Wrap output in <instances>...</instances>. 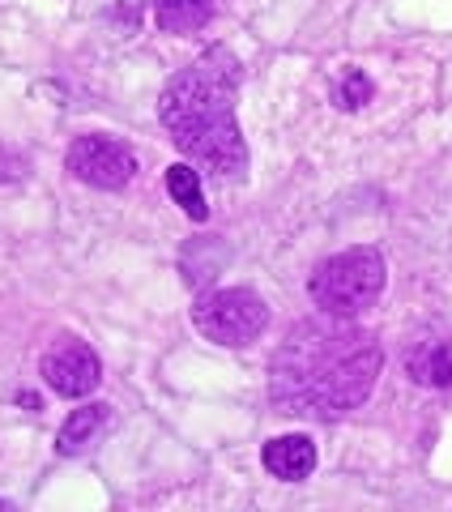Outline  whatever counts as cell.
<instances>
[{"mask_svg": "<svg viewBox=\"0 0 452 512\" xmlns=\"http://www.w3.org/2000/svg\"><path fill=\"white\" fill-rule=\"evenodd\" d=\"M39 372H43L47 389L60 393V397H90L94 389H99V380H103V363L86 342L64 338L43 355Z\"/></svg>", "mask_w": 452, "mask_h": 512, "instance_id": "cell-6", "label": "cell"}, {"mask_svg": "<svg viewBox=\"0 0 452 512\" xmlns=\"http://www.w3.org/2000/svg\"><path fill=\"white\" fill-rule=\"evenodd\" d=\"M167 192L175 197V205L192 218V222H205L209 218V205H205V188H201V171H192V163H175L167 171Z\"/></svg>", "mask_w": 452, "mask_h": 512, "instance_id": "cell-11", "label": "cell"}, {"mask_svg": "<svg viewBox=\"0 0 452 512\" xmlns=\"http://www.w3.org/2000/svg\"><path fill=\"white\" fill-rule=\"evenodd\" d=\"M406 367L418 384H427V389H448L452 384V342H440V338L418 342L410 350Z\"/></svg>", "mask_w": 452, "mask_h": 512, "instance_id": "cell-9", "label": "cell"}, {"mask_svg": "<svg viewBox=\"0 0 452 512\" xmlns=\"http://www.w3.org/2000/svg\"><path fill=\"white\" fill-rule=\"evenodd\" d=\"M64 163H69V171H73L82 184L107 188V192L124 188V184L137 175V154L128 150L124 141L103 137V133L77 137L73 146H69V158H64Z\"/></svg>", "mask_w": 452, "mask_h": 512, "instance_id": "cell-5", "label": "cell"}, {"mask_svg": "<svg viewBox=\"0 0 452 512\" xmlns=\"http://www.w3.org/2000/svg\"><path fill=\"white\" fill-rule=\"evenodd\" d=\"M265 470L282 483H303L316 470V444L308 436H278L265 444Z\"/></svg>", "mask_w": 452, "mask_h": 512, "instance_id": "cell-7", "label": "cell"}, {"mask_svg": "<svg viewBox=\"0 0 452 512\" xmlns=\"http://www.w3.org/2000/svg\"><path fill=\"white\" fill-rule=\"evenodd\" d=\"M239 60L231 47H209L180 69L158 94V124L167 128L175 150L197 171L218 180H244L248 175V146L239 133L235 99H239Z\"/></svg>", "mask_w": 452, "mask_h": 512, "instance_id": "cell-2", "label": "cell"}, {"mask_svg": "<svg viewBox=\"0 0 452 512\" xmlns=\"http://www.w3.org/2000/svg\"><path fill=\"white\" fill-rule=\"evenodd\" d=\"M107 423H111V406L107 402H90L82 410H73L69 419H64V427H60V436H56V453H64V457L82 453V448H90L94 440L103 436Z\"/></svg>", "mask_w": 452, "mask_h": 512, "instance_id": "cell-8", "label": "cell"}, {"mask_svg": "<svg viewBox=\"0 0 452 512\" xmlns=\"http://www.w3.org/2000/svg\"><path fill=\"white\" fill-rule=\"evenodd\" d=\"M0 508H5V500H0Z\"/></svg>", "mask_w": 452, "mask_h": 512, "instance_id": "cell-13", "label": "cell"}, {"mask_svg": "<svg viewBox=\"0 0 452 512\" xmlns=\"http://www.w3.org/2000/svg\"><path fill=\"white\" fill-rule=\"evenodd\" d=\"M384 282H389V269L376 248H346L316 265L308 291L325 316H359L380 299Z\"/></svg>", "mask_w": 452, "mask_h": 512, "instance_id": "cell-3", "label": "cell"}, {"mask_svg": "<svg viewBox=\"0 0 452 512\" xmlns=\"http://www.w3.org/2000/svg\"><path fill=\"white\" fill-rule=\"evenodd\" d=\"M192 325L218 346H252L269 329V308L248 286H218L192 303Z\"/></svg>", "mask_w": 452, "mask_h": 512, "instance_id": "cell-4", "label": "cell"}, {"mask_svg": "<svg viewBox=\"0 0 452 512\" xmlns=\"http://www.w3.org/2000/svg\"><path fill=\"white\" fill-rule=\"evenodd\" d=\"M371 99V82L363 73H346V82H342V90H337V103H342L346 111H354V107H363Z\"/></svg>", "mask_w": 452, "mask_h": 512, "instance_id": "cell-12", "label": "cell"}, {"mask_svg": "<svg viewBox=\"0 0 452 512\" xmlns=\"http://www.w3.org/2000/svg\"><path fill=\"white\" fill-rule=\"evenodd\" d=\"M380 363L376 333L350 325V316L303 320L282 338L269 363L273 406L316 423L346 419L376 389Z\"/></svg>", "mask_w": 452, "mask_h": 512, "instance_id": "cell-1", "label": "cell"}, {"mask_svg": "<svg viewBox=\"0 0 452 512\" xmlns=\"http://www.w3.org/2000/svg\"><path fill=\"white\" fill-rule=\"evenodd\" d=\"M214 18V0H154V22L167 35H192Z\"/></svg>", "mask_w": 452, "mask_h": 512, "instance_id": "cell-10", "label": "cell"}]
</instances>
